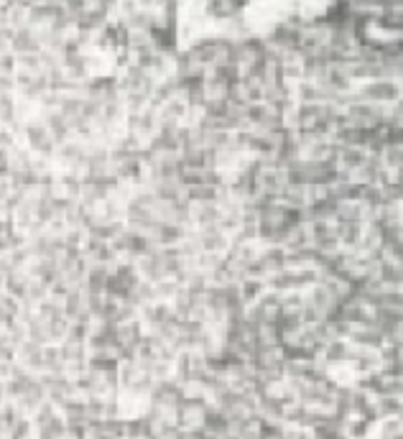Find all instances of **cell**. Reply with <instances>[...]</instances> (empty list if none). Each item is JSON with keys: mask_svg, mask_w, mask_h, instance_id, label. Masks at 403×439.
<instances>
[{"mask_svg": "<svg viewBox=\"0 0 403 439\" xmlns=\"http://www.w3.org/2000/svg\"><path fill=\"white\" fill-rule=\"evenodd\" d=\"M10 51L13 54H33V51H41V43L36 41V36L28 26H20L10 36Z\"/></svg>", "mask_w": 403, "mask_h": 439, "instance_id": "cell-1", "label": "cell"}, {"mask_svg": "<svg viewBox=\"0 0 403 439\" xmlns=\"http://www.w3.org/2000/svg\"><path fill=\"white\" fill-rule=\"evenodd\" d=\"M380 424V437H388V439H398L401 437V416H383L378 419Z\"/></svg>", "mask_w": 403, "mask_h": 439, "instance_id": "cell-2", "label": "cell"}]
</instances>
